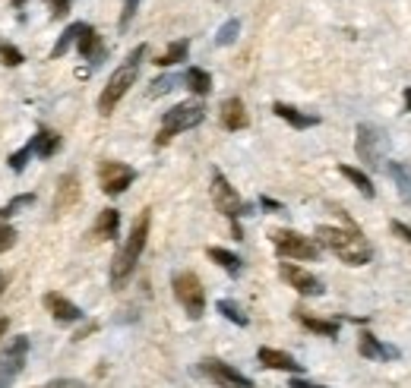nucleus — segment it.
Returning <instances> with one entry per match:
<instances>
[{"label":"nucleus","instance_id":"obj_1","mask_svg":"<svg viewBox=\"0 0 411 388\" xmlns=\"http://www.w3.org/2000/svg\"><path fill=\"white\" fill-rule=\"evenodd\" d=\"M316 243L332 249L345 265H367L370 259H374V249H370V243L364 240V234L354 224H348V228L320 224V228H316Z\"/></svg>","mask_w":411,"mask_h":388},{"label":"nucleus","instance_id":"obj_2","mask_svg":"<svg viewBox=\"0 0 411 388\" xmlns=\"http://www.w3.org/2000/svg\"><path fill=\"white\" fill-rule=\"evenodd\" d=\"M149 224H152V212L146 208V212L133 221V230H130V237H127V243L120 247V253L114 256L111 288H120V284L133 275V269H137L139 256H143V249H146V240H149Z\"/></svg>","mask_w":411,"mask_h":388},{"label":"nucleus","instance_id":"obj_3","mask_svg":"<svg viewBox=\"0 0 411 388\" xmlns=\"http://www.w3.org/2000/svg\"><path fill=\"white\" fill-rule=\"evenodd\" d=\"M146 57V45H137L130 54H127V60L117 66V70L111 73V79H108V86L102 88V95H98V114H111L114 107L120 105V98H124L127 92H130V86L137 83L139 76V60Z\"/></svg>","mask_w":411,"mask_h":388},{"label":"nucleus","instance_id":"obj_4","mask_svg":"<svg viewBox=\"0 0 411 388\" xmlns=\"http://www.w3.org/2000/svg\"><path fill=\"white\" fill-rule=\"evenodd\" d=\"M354 152L367 167L374 171H386V158H389V139L380 127L374 124H358V139H354Z\"/></svg>","mask_w":411,"mask_h":388},{"label":"nucleus","instance_id":"obj_5","mask_svg":"<svg viewBox=\"0 0 411 388\" xmlns=\"http://www.w3.org/2000/svg\"><path fill=\"white\" fill-rule=\"evenodd\" d=\"M203 117H206L203 105H178V107H171V111H165V117H161V129H158V136H155V146H168L178 133L199 127V124H203Z\"/></svg>","mask_w":411,"mask_h":388},{"label":"nucleus","instance_id":"obj_6","mask_svg":"<svg viewBox=\"0 0 411 388\" xmlns=\"http://www.w3.org/2000/svg\"><path fill=\"white\" fill-rule=\"evenodd\" d=\"M174 288V297H178V303L184 306V312L190 319H199L206 312V290H203V281H199L193 271H178L171 281Z\"/></svg>","mask_w":411,"mask_h":388},{"label":"nucleus","instance_id":"obj_7","mask_svg":"<svg viewBox=\"0 0 411 388\" xmlns=\"http://www.w3.org/2000/svg\"><path fill=\"white\" fill-rule=\"evenodd\" d=\"M272 243L279 249L282 259H298V262H313L320 259V243L310 240V237L298 234V230H272Z\"/></svg>","mask_w":411,"mask_h":388},{"label":"nucleus","instance_id":"obj_8","mask_svg":"<svg viewBox=\"0 0 411 388\" xmlns=\"http://www.w3.org/2000/svg\"><path fill=\"white\" fill-rule=\"evenodd\" d=\"M212 202H215V208H219V212L231 221V228H238V218L241 215L250 212V208L244 206V199L234 193V187L228 183V177L221 174V171L212 174Z\"/></svg>","mask_w":411,"mask_h":388},{"label":"nucleus","instance_id":"obj_9","mask_svg":"<svg viewBox=\"0 0 411 388\" xmlns=\"http://www.w3.org/2000/svg\"><path fill=\"white\" fill-rule=\"evenodd\" d=\"M25 357H29V338H25V335L13 338L10 347L0 353V388H10L13 385V379L23 372Z\"/></svg>","mask_w":411,"mask_h":388},{"label":"nucleus","instance_id":"obj_10","mask_svg":"<svg viewBox=\"0 0 411 388\" xmlns=\"http://www.w3.org/2000/svg\"><path fill=\"white\" fill-rule=\"evenodd\" d=\"M133 180H137V171L130 165H120V161H102L98 165V183H102L105 196H120Z\"/></svg>","mask_w":411,"mask_h":388},{"label":"nucleus","instance_id":"obj_11","mask_svg":"<svg viewBox=\"0 0 411 388\" xmlns=\"http://www.w3.org/2000/svg\"><path fill=\"white\" fill-rule=\"evenodd\" d=\"M199 372H203L206 379H212L219 388H253V382L244 372H238L231 363H221V360H215V357H206L203 363H199Z\"/></svg>","mask_w":411,"mask_h":388},{"label":"nucleus","instance_id":"obj_12","mask_svg":"<svg viewBox=\"0 0 411 388\" xmlns=\"http://www.w3.org/2000/svg\"><path fill=\"white\" fill-rule=\"evenodd\" d=\"M279 275L285 278V281L291 284L298 294H304V297H320L323 294V281H320V278L310 275L307 269H301V265H294V262H282Z\"/></svg>","mask_w":411,"mask_h":388},{"label":"nucleus","instance_id":"obj_13","mask_svg":"<svg viewBox=\"0 0 411 388\" xmlns=\"http://www.w3.org/2000/svg\"><path fill=\"white\" fill-rule=\"evenodd\" d=\"M79 196H83L79 177L73 174V171H70V174H64V177H60V183H57V193H54V212H57V215L70 212V208L79 202Z\"/></svg>","mask_w":411,"mask_h":388},{"label":"nucleus","instance_id":"obj_14","mask_svg":"<svg viewBox=\"0 0 411 388\" xmlns=\"http://www.w3.org/2000/svg\"><path fill=\"white\" fill-rule=\"evenodd\" d=\"M257 360L266 370H282V372H294V376H301L304 372V366L298 363V360L291 357V353H285V351H275V347H260V353H257Z\"/></svg>","mask_w":411,"mask_h":388},{"label":"nucleus","instance_id":"obj_15","mask_svg":"<svg viewBox=\"0 0 411 388\" xmlns=\"http://www.w3.org/2000/svg\"><path fill=\"white\" fill-rule=\"evenodd\" d=\"M45 310H48L57 322H79V319H83V310H79L76 303H70L64 294H54V290L45 294Z\"/></svg>","mask_w":411,"mask_h":388},{"label":"nucleus","instance_id":"obj_16","mask_svg":"<svg viewBox=\"0 0 411 388\" xmlns=\"http://www.w3.org/2000/svg\"><path fill=\"white\" fill-rule=\"evenodd\" d=\"M358 351H361V357H367V360H395V357H399V347L383 344L380 338H374L370 331H361Z\"/></svg>","mask_w":411,"mask_h":388},{"label":"nucleus","instance_id":"obj_17","mask_svg":"<svg viewBox=\"0 0 411 388\" xmlns=\"http://www.w3.org/2000/svg\"><path fill=\"white\" fill-rule=\"evenodd\" d=\"M250 124V117H247V107L241 98H225L221 101V127L231 129V133H238V129H244Z\"/></svg>","mask_w":411,"mask_h":388},{"label":"nucleus","instance_id":"obj_18","mask_svg":"<svg viewBox=\"0 0 411 388\" xmlns=\"http://www.w3.org/2000/svg\"><path fill=\"white\" fill-rule=\"evenodd\" d=\"M76 47H79V54H83L89 64H102L105 45H102V35H98L92 25H86V29H83V35L76 38Z\"/></svg>","mask_w":411,"mask_h":388},{"label":"nucleus","instance_id":"obj_19","mask_svg":"<svg viewBox=\"0 0 411 388\" xmlns=\"http://www.w3.org/2000/svg\"><path fill=\"white\" fill-rule=\"evenodd\" d=\"M117 228H120L117 208H102L95 224H92V240H111V237H117Z\"/></svg>","mask_w":411,"mask_h":388},{"label":"nucleus","instance_id":"obj_20","mask_svg":"<svg viewBox=\"0 0 411 388\" xmlns=\"http://www.w3.org/2000/svg\"><path fill=\"white\" fill-rule=\"evenodd\" d=\"M272 111L279 114V117L285 120V124H291L294 129H310V127H316V124H320V117H313V114L298 111V107L285 105V101H275V105H272Z\"/></svg>","mask_w":411,"mask_h":388},{"label":"nucleus","instance_id":"obj_21","mask_svg":"<svg viewBox=\"0 0 411 388\" xmlns=\"http://www.w3.org/2000/svg\"><path fill=\"white\" fill-rule=\"evenodd\" d=\"M386 174L393 177L395 189H399V199L405 202L411 208V165H402V161H393V165H386Z\"/></svg>","mask_w":411,"mask_h":388},{"label":"nucleus","instance_id":"obj_22","mask_svg":"<svg viewBox=\"0 0 411 388\" xmlns=\"http://www.w3.org/2000/svg\"><path fill=\"white\" fill-rule=\"evenodd\" d=\"M294 319H298L304 329L310 331H316V335H326V338H335L339 335V322H329V319H316V316H310L307 310H294Z\"/></svg>","mask_w":411,"mask_h":388},{"label":"nucleus","instance_id":"obj_23","mask_svg":"<svg viewBox=\"0 0 411 388\" xmlns=\"http://www.w3.org/2000/svg\"><path fill=\"white\" fill-rule=\"evenodd\" d=\"M32 146H35L38 158H51L60 148V133H54V129H38V133L32 136Z\"/></svg>","mask_w":411,"mask_h":388},{"label":"nucleus","instance_id":"obj_24","mask_svg":"<svg viewBox=\"0 0 411 388\" xmlns=\"http://www.w3.org/2000/svg\"><path fill=\"white\" fill-rule=\"evenodd\" d=\"M206 256L212 259V262H219L221 269L228 271V275H241V269H244V262H241V256L228 253V249H221V247H209V249H206Z\"/></svg>","mask_w":411,"mask_h":388},{"label":"nucleus","instance_id":"obj_25","mask_svg":"<svg viewBox=\"0 0 411 388\" xmlns=\"http://www.w3.org/2000/svg\"><path fill=\"white\" fill-rule=\"evenodd\" d=\"M184 83L190 88L193 95H209L212 92V76H209L206 70H199V66H190V70L184 73Z\"/></svg>","mask_w":411,"mask_h":388},{"label":"nucleus","instance_id":"obj_26","mask_svg":"<svg viewBox=\"0 0 411 388\" xmlns=\"http://www.w3.org/2000/svg\"><path fill=\"white\" fill-rule=\"evenodd\" d=\"M83 29H86V23H73V25H70V29H66V32H64V35H60V38H57V45H54V47H51V60H60V57H64V54H66V51H70V45H73V42H76V38H79V35H83Z\"/></svg>","mask_w":411,"mask_h":388},{"label":"nucleus","instance_id":"obj_27","mask_svg":"<svg viewBox=\"0 0 411 388\" xmlns=\"http://www.w3.org/2000/svg\"><path fill=\"white\" fill-rule=\"evenodd\" d=\"M339 174H342V177H348V180H352L354 187H358L361 193L367 196V199H374L376 189H374V183H370V177L364 174V171H358V167H352V165H339Z\"/></svg>","mask_w":411,"mask_h":388},{"label":"nucleus","instance_id":"obj_28","mask_svg":"<svg viewBox=\"0 0 411 388\" xmlns=\"http://www.w3.org/2000/svg\"><path fill=\"white\" fill-rule=\"evenodd\" d=\"M187 51H190V42H187V38H180V42H174L165 54H158V60H155V64H158V66H174V64H180V60H187Z\"/></svg>","mask_w":411,"mask_h":388},{"label":"nucleus","instance_id":"obj_29","mask_svg":"<svg viewBox=\"0 0 411 388\" xmlns=\"http://www.w3.org/2000/svg\"><path fill=\"white\" fill-rule=\"evenodd\" d=\"M219 312L228 319V322H234V325H247L250 319H247V312H241V306L234 303V300H219Z\"/></svg>","mask_w":411,"mask_h":388},{"label":"nucleus","instance_id":"obj_30","mask_svg":"<svg viewBox=\"0 0 411 388\" xmlns=\"http://www.w3.org/2000/svg\"><path fill=\"white\" fill-rule=\"evenodd\" d=\"M32 202H35V196H32V193H23V196H16V199H10L6 206H0V221H6L10 215H16L19 208L32 206Z\"/></svg>","mask_w":411,"mask_h":388},{"label":"nucleus","instance_id":"obj_31","mask_svg":"<svg viewBox=\"0 0 411 388\" xmlns=\"http://www.w3.org/2000/svg\"><path fill=\"white\" fill-rule=\"evenodd\" d=\"M178 83H184V76H158V79H152L149 95H152V98H158V95L171 92V88H178Z\"/></svg>","mask_w":411,"mask_h":388},{"label":"nucleus","instance_id":"obj_32","mask_svg":"<svg viewBox=\"0 0 411 388\" xmlns=\"http://www.w3.org/2000/svg\"><path fill=\"white\" fill-rule=\"evenodd\" d=\"M32 155H35V146H32V139H29V146H23V148H19V152H13L6 161H10V167L19 174V171H25V161H29Z\"/></svg>","mask_w":411,"mask_h":388},{"label":"nucleus","instance_id":"obj_33","mask_svg":"<svg viewBox=\"0 0 411 388\" xmlns=\"http://www.w3.org/2000/svg\"><path fill=\"white\" fill-rule=\"evenodd\" d=\"M238 32H241V23H238V19H228V23H225V25H221V29H219V35H215V42H219V45H231L234 38H238Z\"/></svg>","mask_w":411,"mask_h":388},{"label":"nucleus","instance_id":"obj_34","mask_svg":"<svg viewBox=\"0 0 411 388\" xmlns=\"http://www.w3.org/2000/svg\"><path fill=\"white\" fill-rule=\"evenodd\" d=\"M0 64L4 66H19L23 64V51L13 45H0Z\"/></svg>","mask_w":411,"mask_h":388},{"label":"nucleus","instance_id":"obj_35","mask_svg":"<svg viewBox=\"0 0 411 388\" xmlns=\"http://www.w3.org/2000/svg\"><path fill=\"white\" fill-rule=\"evenodd\" d=\"M13 243H16V230H13L6 221H0V253H6Z\"/></svg>","mask_w":411,"mask_h":388},{"label":"nucleus","instance_id":"obj_36","mask_svg":"<svg viewBox=\"0 0 411 388\" xmlns=\"http://www.w3.org/2000/svg\"><path fill=\"white\" fill-rule=\"evenodd\" d=\"M137 10H139V0H127V4H124V13H120V29H127V25L133 23Z\"/></svg>","mask_w":411,"mask_h":388},{"label":"nucleus","instance_id":"obj_37","mask_svg":"<svg viewBox=\"0 0 411 388\" xmlns=\"http://www.w3.org/2000/svg\"><path fill=\"white\" fill-rule=\"evenodd\" d=\"M45 4H51V16L60 19V16H66V13H70V4H73V0H45Z\"/></svg>","mask_w":411,"mask_h":388},{"label":"nucleus","instance_id":"obj_38","mask_svg":"<svg viewBox=\"0 0 411 388\" xmlns=\"http://www.w3.org/2000/svg\"><path fill=\"white\" fill-rule=\"evenodd\" d=\"M42 388H86L83 382H76V379H54V382L42 385Z\"/></svg>","mask_w":411,"mask_h":388},{"label":"nucleus","instance_id":"obj_39","mask_svg":"<svg viewBox=\"0 0 411 388\" xmlns=\"http://www.w3.org/2000/svg\"><path fill=\"white\" fill-rule=\"evenodd\" d=\"M393 234L405 237V240L411 243V228H408V224H402V221H393Z\"/></svg>","mask_w":411,"mask_h":388},{"label":"nucleus","instance_id":"obj_40","mask_svg":"<svg viewBox=\"0 0 411 388\" xmlns=\"http://www.w3.org/2000/svg\"><path fill=\"white\" fill-rule=\"evenodd\" d=\"M291 388H323V385H313V382H304V379H291Z\"/></svg>","mask_w":411,"mask_h":388},{"label":"nucleus","instance_id":"obj_41","mask_svg":"<svg viewBox=\"0 0 411 388\" xmlns=\"http://www.w3.org/2000/svg\"><path fill=\"white\" fill-rule=\"evenodd\" d=\"M260 202H262V206H266V208H275V212H279V208H282V206H279V202H272V199H266V196H262V199H260Z\"/></svg>","mask_w":411,"mask_h":388},{"label":"nucleus","instance_id":"obj_42","mask_svg":"<svg viewBox=\"0 0 411 388\" xmlns=\"http://www.w3.org/2000/svg\"><path fill=\"white\" fill-rule=\"evenodd\" d=\"M6 329H10V319H0V338L6 335Z\"/></svg>","mask_w":411,"mask_h":388},{"label":"nucleus","instance_id":"obj_43","mask_svg":"<svg viewBox=\"0 0 411 388\" xmlns=\"http://www.w3.org/2000/svg\"><path fill=\"white\" fill-rule=\"evenodd\" d=\"M405 111H411V86L405 88Z\"/></svg>","mask_w":411,"mask_h":388},{"label":"nucleus","instance_id":"obj_44","mask_svg":"<svg viewBox=\"0 0 411 388\" xmlns=\"http://www.w3.org/2000/svg\"><path fill=\"white\" fill-rule=\"evenodd\" d=\"M4 288H6V275L0 271V294H4Z\"/></svg>","mask_w":411,"mask_h":388},{"label":"nucleus","instance_id":"obj_45","mask_svg":"<svg viewBox=\"0 0 411 388\" xmlns=\"http://www.w3.org/2000/svg\"><path fill=\"white\" fill-rule=\"evenodd\" d=\"M13 6H16V10H23V6H25V0H13Z\"/></svg>","mask_w":411,"mask_h":388}]
</instances>
